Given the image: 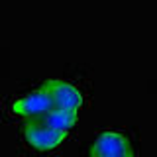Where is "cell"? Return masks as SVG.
I'll return each mask as SVG.
<instances>
[{
  "label": "cell",
  "mask_w": 157,
  "mask_h": 157,
  "mask_svg": "<svg viewBox=\"0 0 157 157\" xmlns=\"http://www.w3.org/2000/svg\"><path fill=\"white\" fill-rule=\"evenodd\" d=\"M65 132H57L51 130L49 126H45L39 118L36 120H28L26 124H22V137L28 145H32L37 151H49L55 149L63 144L65 140Z\"/></svg>",
  "instance_id": "6da1fadb"
},
{
  "label": "cell",
  "mask_w": 157,
  "mask_h": 157,
  "mask_svg": "<svg viewBox=\"0 0 157 157\" xmlns=\"http://www.w3.org/2000/svg\"><path fill=\"white\" fill-rule=\"evenodd\" d=\"M53 108V102L49 94L43 88H36L32 92H26L24 96H20L18 100L12 102V112L16 116L28 118V120H36L41 118L43 114H47Z\"/></svg>",
  "instance_id": "277c9868"
},
{
  "label": "cell",
  "mask_w": 157,
  "mask_h": 157,
  "mask_svg": "<svg viewBox=\"0 0 157 157\" xmlns=\"http://www.w3.org/2000/svg\"><path fill=\"white\" fill-rule=\"evenodd\" d=\"M39 120L43 122L45 126H49L51 130L57 132H65L71 130L77 122V112L75 110H59V108H51L47 114H43Z\"/></svg>",
  "instance_id": "5b68a950"
},
{
  "label": "cell",
  "mask_w": 157,
  "mask_h": 157,
  "mask_svg": "<svg viewBox=\"0 0 157 157\" xmlns=\"http://www.w3.org/2000/svg\"><path fill=\"white\" fill-rule=\"evenodd\" d=\"M90 157H134V145L120 132H102L90 145Z\"/></svg>",
  "instance_id": "7a4b0ae2"
},
{
  "label": "cell",
  "mask_w": 157,
  "mask_h": 157,
  "mask_svg": "<svg viewBox=\"0 0 157 157\" xmlns=\"http://www.w3.org/2000/svg\"><path fill=\"white\" fill-rule=\"evenodd\" d=\"M41 88L49 94L53 108L59 110H78L82 104V92L75 85L63 81V78H49L41 85Z\"/></svg>",
  "instance_id": "3957f363"
}]
</instances>
